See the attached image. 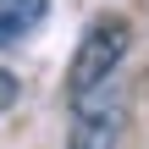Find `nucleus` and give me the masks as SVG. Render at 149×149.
Segmentation results:
<instances>
[{"instance_id":"obj_3","label":"nucleus","mask_w":149,"mask_h":149,"mask_svg":"<svg viewBox=\"0 0 149 149\" xmlns=\"http://www.w3.org/2000/svg\"><path fill=\"white\" fill-rule=\"evenodd\" d=\"M44 17H50V0H0V50L22 44Z\"/></svg>"},{"instance_id":"obj_1","label":"nucleus","mask_w":149,"mask_h":149,"mask_svg":"<svg viewBox=\"0 0 149 149\" xmlns=\"http://www.w3.org/2000/svg\"><path fill=\"white\" fill-rule=\"evenodd\" d=\"M127 50H133V28H127V17H100V22H88V33L77 39L72 66H66V94H83V88L111 83V72L122 66Z\"/></svg>"},{"instance_id":"obj_2","label":"nucleus","mask_w":149,"mask_h":149,"mask_svg":"<svg viewBox=\"0 0 149 149\" xmlns=\"http://www.w3.org/2000/svg\"><path fill=\"white\" fill-rule=\"evenodd\" d=\"M127 133V94L100 83L72 94V122H66V149H116Z\"/></svg>"},{"instance_id":"obj_4","label":"nucleus","mask_w":149,"mask_h":149,"mask_svg":"<svg viewBox=\"0 0 149 149\" xmlns=\"http://www.w3.org/2000/svg\"><path fill=\"white\" fill-rule=\"evenodd\" d=\"M11 105H17V77L0 66V111H11Z\"/></svg>"}]
</instances>
